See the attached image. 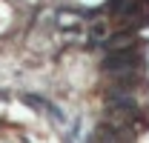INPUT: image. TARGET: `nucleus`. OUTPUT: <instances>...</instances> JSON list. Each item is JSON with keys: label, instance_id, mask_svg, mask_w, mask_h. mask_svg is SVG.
I'll return each mask as SVG.
<instances>
[{"label": "nucleus", "instance_id": "2", "mask_svg": "<svg viewBox=\"0 0 149 143\" xmlns=\"http://www.w3.org/2000/svg\"><path fill=\"white\" fill-rule=\"evenodd\" d=\"M141 43H143V40H141ZM141 43L132 46V49H123V52L106 54L103 69L109 72V74H115V77H120V74H141V69H143V52H141Z\"/></svg>", "mask_w": 149, "mask_h": 143}, {"label": "nucleus", "instance_id": "1", "mask_svg": "<svg viewBox=\"0 0 149 143\" xmlns=\"http://www.w3.org/2000/svg\"><path fill=\"white\" fill-rule=\"evenodd\" d=\"M106 9L112 12V17H118L123 26L129 23L132 29L149 23V0H109Z\"/></svg>", "mask_w": 149, "mask_h": 143}, {"label": "nucleus", "instance_id": "3", "mask_svg": "<svg viewBox=\"0 0 149 143\" xmlns=\"http://www.w3.org/2000/svg\"><path fill=\"white\" fill-rule=\"evenodd\" d=\"M23 100H26V103H29V106H40V109H46V112H49V115H55L57 120H60V117H63V115H60V109H55V106H52V103H46V100H43V97H35V94H23Z\"/></svg>", "mask_w": 149, "mask_h": 143}]
</instances>
